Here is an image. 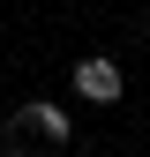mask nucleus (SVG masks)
I'll list each match as a JSON object with an SVG mask.
<instances>
[{
    "label": "nucleus",
    "instance_id": "1",
    "mask_svg": "<svg viewBox=\"0 0 150 157\" xmlns=\"http://www.w3.org/2000/svg\"><path fill=\"white\" fill-rule=\"evenodd\" d=\"M8 135L23 142V157H38V150H68V142H75L68 112H60V105H45V97H30V105H15V120H8Z\"/></svg>",
    "mask_w": 150,
    "mask_h": 157
},
{
    "label": "nucleus",
    "instance_id": "2",
    "mask_svg": "<svg viewBox=\"0 0 150 157\" xmlns=\"http://www.w3.org/2000/svg\"><path fill=\"white\" fill-rule=\"evenodd\" d=\"M120 90H128V82H120V67H112L105 52H90V60L75 67V97H90V105H112Z\"/></svg>",
    "mask_w": 150,
    "mask_h": 157
}]
</instances>
